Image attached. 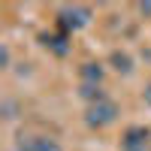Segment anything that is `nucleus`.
I'll return each instance as SVG.
<instances>
[{
	"label": "nucleus",
	"mask_w": 151,
	"mask_h": 151,
	"mask_svg": "<svg viewBox=\"0 0 151 151\" xmlns=\"http://www.w3.org/2000/svg\"><path fill=\"white\" fill-rule=\"evenodd\" d=\"M40 40H42V45H45V48H52L58 58H64V55L70 52V42H67L70 36H67V33H42Z\"/></svg>",
	"instance_id": "nucleus-5"
},
{
	"label": "nucleus",
	"mask_w": 151,
	"mask_h": 151,
	"mask_svg": "<svg viewBox=\"0 0 151 151\" xmlns=\"http://www.w3.org/2000/svg\"><path fill=\"white\" fill-rule=\"evenodd\" d=\"M91 15H94V9L91 6H82V3H67V6H60L58 9V27L60 33H76V30H82L91 24Z\"/></svg>",
	"instance_id": "nucleus-1"
},
{
	"label": "nucleus",
	"mask_w": 151,
	"mask_h": 151,
	"mask_svg": "<svg viewBox=\"0 0 151 151\" xmlns=\"http://www.w3.org/2000/svg\"><path fill=\"white\" fill-rule=\"evenodd\" d=\"M130 151H151V145H139V148H130Z\"/></svg>",
	"instance_id": "nucleus-12"
},
{
	"label": "nucleus",
	"mask_w": 151,
	"mask_h": 151,
	"mask_svg": "<svg viewBox=\"0 0 151 151\" xmlns=\"http://www.w3.org/2000/svg\"><path fill=\"white\" fill-rule=\"evenodd\" d=\"M118 115H121L118 103H115V100H109V97H103L100 103H91V106L85 109V124H88V127H94V130H100V127L115 124Z\"/></svg>",
	"instance_id": "nucleus-2"
},
{
	"label": "nucleus",
	"mask_w": 151,
	"mask_h": 151,
	"mask_svg": "<svg viewBox=\"0 0 151 151\" xmlns=\"http://www.w3.org/2000/svg\"><path fill=\"white\" fill-rule=\"evenodd\" d=\"M0 64H3V67H9V48H6V45L0 48Z\"/></svg>",
	"instance_id": "nucleus-10"
},
{
	"label": "nucleus",
	"mask_w": 151,
	"mask_h": 151,
	"mask_svg": "<svg viewBox=\"0 0 151 151\" xmlns=\"http://www.w3.org/2000/svg\"><path fill=\"white\" fill-rule=\"evenodd\" d=\"M12 151H60V145L48 136H21Z\"/></svg>",
	"instance_id": "nucleus-3"
},
{
	"label": "nucleus",
	"mask_w": 151,
	"mask_h": 151,
	"mask_svg": "<svg viewBox=\"0 0 151 151\" xmlns=\"http://www.w3.org/2000/svg\"><path fill=\"white\" fill-rule=\"evenodd\" d=\"M79 76H82V85H100V82H103V64L88 60V64H82Z\"/></svg>",
	"instance_id": "nucleus-6"
},
{
	"label": "nucleus",
	"mask_w": 151,
	"mask_h": 151,
	"mask_svg": "<svg viewBox=\"0 0 151 151\" xmlns=\"http://www.w3.org/2000/svg\"><path fill=\"white\" fill-rule=\"evenodd\" d=\"M79 94L88 100V106H91V103H100V100L106 97V94H103V85H82Z\"/></svg>",
	"instance_id": "nucleus-7"
},
{
	"label": "nucleus",
	"mask_w": 151,
	"mask_h": 151,
	"mask_svg": "<svg viewBox=\"0 0 151 151\" xmlns=\"http://www.w3.org/2000/svg\"><path fill=\"white\" fill-rule=\"evenodd\" d=\"M139 145H151V130H148V127H130L127 133L121 136V148H124V151L139 148Z\"/></svg>",
	"instance_id": "nucleus-4"
},
{
	"label": "nucleus",
	"mask_w": 151,
	"mask_h": 151,
	"mask_svg": "<svg viewBox=\"0 0 151 151\" xmlns=\"http://www.w3.org/2000/svg\"><path fill=\"white\" fill-rule=\"evenodd\" d=\"M139 12L145 18H151V0H145V3H139Z\"/></svg>",
	"instance_id": "nucleus-9"
},
{
	"label": "nucleus",
	"mask_w": 151,
	"mask_h": 151,
	"mask_svg": "<svg viewBox=\"0 0 151 151\" xmlns=\"http://www.w3.org/2000/svg\"><path fill=\"white\" fill-rule=\"evenodd\" d=\"M112 64H115V70H118V73H130V70H133L130 58H127V55H121V52L112 55Z\"/></svg>",
	"instance_id": "nucleus-8"
},
{
	"label": "nucleus",
	"mask_w": 151,
	"mask_h": 151,
	"mask_svg": "<svg viewBox=\"0 0 151 151\" xmlns=\"http://www.w3.org/2000/svg\"><path fill=\"white\" fill-rule=\"evenodd\" d=\"M142 97H145V103L151 106V85H148V88H145V91H142Z\"/></svg>",
	"instance_id": "nucleus-11"
}]
</instances>
